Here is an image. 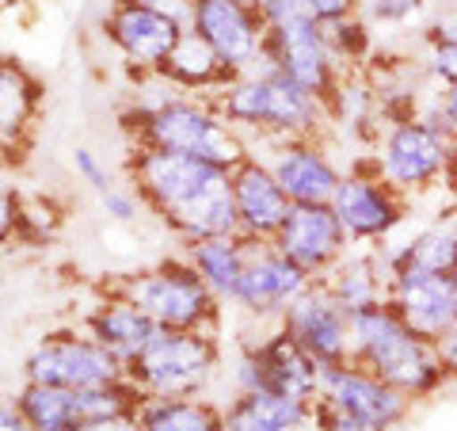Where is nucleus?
Segmentation results:
<instances>
[{"label":"nucleus","mask_w":457,"mask_h":431,"mask_svg":"<svg viewBox=\"0 0 457 431\" xmlns=\"http://www.w3.org/2000/svg\"><path fill=\"white\" fill-rule=\"evenodd\" d=\"M218 370V340L213 333H179L156 328L141 355L126 367V382L141 397H198Z\"/></svg>","instance_id":"obj_6"},{"label":"nucleus","mask_w":457,"mask_h":431,"mask_svg":"<svg viewBox=\"0 0 457 431\" xmlns=\"http://www.w3.org/2000/svg\"><path fill=\"white\" fill-rule=\"evenodd\" d=\"M99 199H104L107 218H114V222H134V218H137V199H141V195L126 191V188H111V191H104Z\"/></svg>","instance_id":"obj_36"},{"label":"nucleus","mask_w":457,"mask_h":431,"mask_svg":"<svg viewBox=\"0 0 457 431\" xmlns=\"http://www.w3.org/2000/svg\"><path fill=\"white\" fill-rule=\"evenodd\" d=\"M130 4H141L156 12V16L176 20L179 27H191V16H195V0H130Z\"/></svg>","instance_id":"obj_37"},{"label":"nucleus","mask_w":457,"mask_h":431,"mask_svg":"<svg viewBox=\"0 0 457 431\" xmlns=\"http://www.w3.org/2000/svg\"><path fill=\"white\" fill-rule=\"evenodd\" d=\"M187 264L203 275L221 301H233L245 279V264H248V237L228 233V237H203V241H187Z\"/></svg>","instance_id":"obj_25"},{"label":"nucleus","mask_w":457,"mask_h":431,"mask_svg":"<svg viewBox=\"0 0 457 431\" xmlns=\"http://www.w3.org/2000/svg\"><path fill=\"white\" fill-rule=\"evenodd\" d=\"M450 188V195L457 199V149H453V161H450V168H446V180H442Z\"/></svg>","instance_id":"obj_43"},{"label":"nucleus","mask_w":457,"mask_h":431,"mask_svg":"<svg viewBox=\"0 0 457 431\" xmlns=\"http://www.w3.org/2000/svg\"><path fill=\"white\" fill-rule=\"evenodd\" d=\"M423 73L435 84H457V42H450V46H427Z\"/></svg>","instance_id":"obj_32"},{"label":"nucleus","mask_w":457,"mask_h":431,"mask_svg":"<svg viewBox=\"0 0 457 431\" xmlns=\"http://www.w3.org/2000/svg\"><path fill=\"white\" fill-rule=\"evenodd\" d=\"M130 168L141 203L176 229L183 241L240 233L233 180H228L225 168L145 146L137 149Z\"/></svg>","instance_id":"obj_1"},{"label":"nucleus","mask_w":457,"mask_h":431,"mask_svg":"<svg viewBox=\"0 0 457 431\" xmlns=\"http://www.w3.org/2000/svg\"><path fill=\"white\" fill-rule=\"evenodd\" d=\"M359 4L362 0H309V12H312V20H320V23H336V20L359 16Z\"/></svg>","instance_id":"obj_38"},{"label":"nucleus","mask_w":457,"mask_h":431,"mask_svg":"<svg viewBox=\"0 0 457 431\" xmlns=\"http://www.w3.org/2000/svg\"><path fill=\"white\" fill-rule=\"evenodd\" d=\"M320 375H324V367L317 359L286 333L282 325H275V333L245 348V355L237 359L233 385H237V393L270 390V393L305 401V405H317Z\"/></svg>","instance_id":"obj_10"},{"label":"nucleus","mask_w":457,"mask_h":431,"mask_svg":"<svg viewBox=\"0 0 457 431\" xmlns=\"http://www.w3.org/2000/svg\"><path fill=\"white\" fill-rule=\"evenodd\" d=\"M27 382L65 385V390H104V385L126 382V363L92 336L62 333L46 336L27 355Z\"/></svg>","instance_id":"obj_11"},{"label":"nucleus","mask_w":457,"mask_h":431,"mask_svg":"<svg viewBox=\"0 0 457 431\" xmlns=\"http://www.w3.org/2000/svg\"><path fill=\"white\" fill-rule=\"evenodd\" d=\"M122 298L145 313L156 328H179V333H213L221 298L203 283V275L187 260H171L161 267L137 271L122 283Z\"/></svg>","instance_id":"obj_7"},{"label":"nucleus","mask_w":457,"mask_h":431,"mask_svg":"<svg viewBox=\"0 0 457 431\" xmlns=\"http://www.w3.org/2000/svg\"><path fill=\"white\" fill-rule=\"evenodd\" d=\"M351 359L366 367L370 375H378L381 382H389L408 401L435 397L450 382L446 367L438 359V348L420 333H411L396 317L389 301L370 306L351 317Z\"/></svg>","instance_id":"obj_2"},{"label":"nucleus","mask_w":457,"mask_h":431,"mask_svg":"<svg viewBox=\"0 0 457 431\" xmlns=\"http://www.w3.org/2000/svg\"><path fill=\"white\" fill-rule=\"evenodd\" d=\"M435 348H438V359H442V367H446V375L457 378V325L435 343Z\"/></svg>","instance_id":"obj_41"},{"label":"nucleus","mask_w":457,"mask_h":431,"mask_svg":"<svg viewBox=\"0 0 457 431\" xmlns=\"http://www.w3.org/2000/svg\"><path fill=\"white\" fill-rule=\"evenodd\" d=\"M153 333H156V325L122 294L107 298L104 306H96L88 313V336L104 343L111 355H119L126 367L141 355V348L153 340Z\"/></svg>","instance_id":"obj_24"},{"label":"nucleus","mask_w":457,"mask_h":431,"mask_svg":"<svg viewBox=\"0 0 457 431\" xmlns=\"http://www.w3.org/2000/svg\"><path fill=\"white\" fill-rule=\"evenodd\" d=\"M453 149H457V141L446 131H438V126L423 123V119H396L389 131L381 134L370 168H374L389 188H396L408 199V195L427 191L446 180Z\"/></svg>","instance_id":"obj_8"},{"label":"nucleus","mask_w":457,"mask_h":431,"mask_svg":"<svg viewBox=\"0 0 457 431\" xmlns=\"http://www.w3.org/2000/svg\"><path fill=\"white\" fill-rule=\"evenodd\" d=\"M260 8V16L267 20V27H278V23H290L297 16H312L309 12V0H252Z\"/></svg>","instance_id":"obj_34"},{"label":"nucleus","mask_w":457,"mask_h":431,"mask_svg":"<svg viewBox=\"0 0 457 431\" xmlns=\"http://www.w3.org/2000/svg\"><path fill=\"white\" fill-rule=\"evenodd\" d=\"M324 35H328V46H332L339 65L359 62V57L366 54V46H370V27H366L362 16H347V20L324 23Z\"/></svg>","instance_id":"obj_30"},{"label":"nucleus","mask_w":457,"mask_h":431,"mask_svg":"<svg viewBox=\"0 0 457 431\" xmlns=\"http://www.w3.org/2000/svg\"><path fill=\"white\" fill-rule=\"evenodd\" d=\"M20 222H23V210H20V203H16V195H12L8 183H0V244H4L12 233H16Z\"/></svg>","instance_id":"obj_39"},{"label":"nucleus","mask_w":457,"mask_h":431,"mask_svg":"<svg viewBox=\"0 0 457 431\" xmlns=\"http://www.w3.org/2000/svg\"><path fill=\"white\" fill-rule=\"evenodd\" d=\"M141 397L130 382L104 385V390H65V385H35L27 382L12 405L20 409L23 424L31 431H80L92 420L137 412Z\"/></svg>","instance_id":"obj_9"},{"label":"nucleus","mask_w":457,"mask_h":431,"mask_svg":"<svg viewBox=\"0 0 457 431\" xmlns=\"http://www.w3.org/2000/svg\"><path fill=\"white\" fill-rule=\"evenodd\" d=\"M385 264H389V275L393 267H420V271H431V275H457V233L450 229L446 218H438L431 225H423L416 237L400 249H385Z\"/></svg>","instance_id":"obj_28"},{"label":"nucleus","mask_w":457,"mask_h":431,"mask_svg":"<svg viewBox=\"0 0 457 431\" xmlns=\"http://www.w3.org/2000/svg\"><path fill=\"white\" fill-rule=\"evenodd\" d=\"M134 131L145 149L183 153L225 172H233L240 161L252 156L245 134L206 99H161L156 107L137 111Z\"/></svg>","instance_id":"obj_4"},{"label":"nucleus","mask_w":457,"mask_h":431,"mask_svg":"<svg viewBox=\"0 0 457 431\" xmlns=\"http://www.w3.org/2000/svg\"><path fill=\"white\" fill-rule=\"evenodd\" d=\"M317 283L302 271L294 260L275 249V241H248V264H245V279H240V291H237V306L252 313L260 321H282V313L302 298L309 286Z\"/></svg>","instance_id":"obj_15"},{"label":"nucleus","mask_w":457,"mask_h":431,"mask_svg":"<svg viewBox=\"0 0 457 431\" xmlns=\"http://www.w3.org/2000/svg\"><path fill=\"white\" fill-rule=\"evenodd\" d=\"M332 210L351 244H381L404 222L408 199L396 188H389L370 165H359L343 172L339 188L332 195Z\"/></svg>","instance_id":"obj_14"},{"label":"nucleus","mask_w":457,"mask_h":431,"mask_svg":"<svg viewBox=\"0 0 457 431\" xmlns=\"http://www.w3.org/2000/svg\"><path fill=\"white\" fill-rule=\"evenodd\" d=\"M137 420L141 431H225V409L203 397H145Z\"/></svg>","instance_id":"obj_27"},{"label":"nucleus","mask_w":457,"mask_h":431,"mask_svg":"<svg viewBox=\"0 0 457 431\" xmlns=\"http://www.w3.org/2000/svg\"><path fill=\"white\" fill-rule=\"evenodd\" d=\"M73 165H77V172H80V180L88 183V188H96L99 195L114 188V183H111V172L99 165V156H96L92 149H84V146H80V149L73 153Z\"/></svg>","instance_id":"obj_35"},{"label":"nucleus","mask_w":457,"mask_h":431,"mask_svg":"<svg viewBox=\"0 0 457 431\" xmlns=\"http://www.w3.org/2000/svg\"><path fill=\"white\" fill-rule=\"evenodd\" d=\"M260 161L275 172L278 188L286 191L290 203H309V207H332V195L339 188L343 172L332 165L317 138H297V141H278L270 146V156Z\"/></svg>","instance_id":"obj_19"},{"label":"nucleus","mask_w":457,"mask_h":431,"mask_svg":"<svg viewBox=\"0 0 457 431\" xmlns=\"http://www.w3.org/2000/svg\"><path fill=\"white\" fill-rule=\"evenodd\" d=\"M446 222H450V229H453V233H457V207L446 214Z\"/></svg>","instance_id":"obj_44"},{"label":"nucleus","mask_w":457,"mask_h":431,"mask_svg":"<svg viewBox=\"0 0 457 431\" xmlns=\"http://www.w3.org/2000/svg\"><path fill=\"white\" fill-rule=\"evenodd\" d=\"M416 119L438 126V131H446L453 141H457V84H438L435 96H427Z\"/></svg>","instance_id":"obj_31"},{"label":"nucleus","mask_w":457,"mask_h":431,"mask_svg":"<svg viewBox=\"0 0 457 431\" xmlns=\"http://www.w3.org/2000/svg\"><path fill=\"white\" fill-rule=\"evenodd\" d=\"M80 431H141L137 412H122V416H107V420H92Z\"/></svg>","instance_id":"obj_40"},{"label":"nucleus","mask_w":457,"mask_h":431,"mask_svg":"<svg viewBox=\"0 0 457 431\" xmlns=\"http://www.w3.org/2000/svg\"><path fill=\"white\" fill-rule=\"evenodd\" d=\"M0 431H31L23 424V416H20V409L12 405V401H0Z\"/></svg>","instance_id":"obj_42"},{"label":"nucleus","mask_w":457,"mask_h":431,"mask_svg":"<svg viewBox=\"0 0 457 431\" xmlns=\"http://www.w3.org/2000/svg\"><path fill=\"white\" fill-rule=\"evenodd\" d=\"M385 301L396 309L411 333L438 343L457 325V279L453 275H431L420 267H393L389 294Z\"/></svg>","instance_id":"obj_16"},{"label":"nucleus","mask_w":457,"mask_h":431,"mask_svg":"<svg viewBox=\"0 0 457 431\" xmlns=\"http://www.w3.org/2000/svg\"><path fill=\"white\" fill-rule=\"evenodd\" d=\"M275 249L302 271H309L312 279H324L328 271L351 252V237L343 233L332 207L294 203L278 229V237H275Z\"/></svg>","instance_id":"obj_17"},{"label":"nucleus","mask_w":457,"mask_h":431,"mask_svg":"<svg viewBox=\"0 0 457 431\" xmlns=\"http://www.w3.org/2000/svg\"><path fill=\"white\" fill-rule=\"evenodd\" d=\"M263 65H275L297 89H305L309 96H317L332 107V96L339 89V62H336L332 46H328L320 20L297 16L290 23L270 27Z\"/></svg>","instance_id":"obj_12"},{"label":"nucleus","mask_w":457,"mask_h":431,"mask_svg":"<svg viewBox=\"0 0 457 431\" xmlns=\"http://www.w3.org/2000/svg\"><path fill=\"white\" fill-rule=\"evenodd\" d=\"M362 12L370 20H378V23H404L411 20L420 8H427V0H362Z\"/></svg>","instance_id":"obj_33"},{"label":"nucleus","mask_w":457,"mask_h":431,"mask_svg":"<svg viewBox=\"0 0 457 431\" xmlns=\"http://www.w3.org/2000/svg\"><path fill=\"white\" fill-rule=\"evenodd\" d=\"M38 111V84L16 62H0V149H16Z\"/></svg>","instance_id":"obj_29"},{"label":"nucleus","mask_w":457,"mask_h":431,"mask_svg":"<svg viewBox=\"0 0 457 431\" xmlns=\"http://www.w3.org/2000/svg\"><path fill=\"white\" fill-rule=\"evenodd\" d=\"M161 73H164L168 80L183 84V89H225L228 80H237V77L225 69L221 57L213 54L210 42L198 35V31H191V27H183L176 50L168 54V62H164Z\"/></svg>","instance_id":"obj_26"},{"label":"nucleus","mask_w":457,"mask_h":431,"mask_svg":"<svg viewBox=\"0 0 457 431\" xmlns=\"http://www.w3.org/2000/svg\"><path fill=\"white\" fill-rule=\"evenodd\" d=\"M191 31L210 42L233 77L255 73L267 57L270 27L252 0H195Z\"/></svg>","instance_id":"obj_13"},{"label":"nucleus","mask_w":457,"mask_h":431,"mask_svg":"<svg viewBox=\"0 0 457 431\" xmlns=\"http://www.w3.org/2000/svg\"><path fill=\"white\" fill-rule=\"evenodd\" d=\"M213 107H218L240 134L260 131L270 146L297 141V138H317L324 114H328L324 99L297 89L275 65H260L255 73L228 80Z\"/></svg>","instance_id":"obj_3"},{"label":"nucleus","mask_w":457,"mask_h":431,"mask_svg":"<svg viewBox=\"0 0 457 431\" xmlns=\"http://www.w3.org/2000/svg\"><path fill=\"white\" fill-rule=\"evenodd\" d=\"M453 279H457V275H453Z\"/></svg>","instance_id":"obj_46"},{"label":"nucleus","mask_w":457,"mask_h":431,"mask_svg":"<svg viewBox=\"0 0 457 431\" xmlns=\"http://www.w3.org/2000/svg\"><path fill=\"white\" fill-rule=\"evenodd\" d=\"M320 367H339L351 359V317L317 279L309 291L282 313L278 321Z\"/></svg>","instance_id":"obj_18"},{"label":"nucleus","mask_w":457,"mask_h":431,"mask_svg":"<svg viewBox=\"0 0 457 431\" xmlns=\"http://www.w3.org/2000/svg\"><path fill=\"white\" fill-rule=\"evenodd\" d=\"M320 283L332 291L343 313L354 317V313L385 301V294H389V264H385L381 252H347Z\"/></svg>","instance_id":"obj_22"},{"label":"nucleus","mask_w":457,"mask_h":431,"mask_svg":"<svg viewBox=\"0 0 457 431\" xmlns=\"http://www.w3.org/2000/svg\"><path fill=\"white\" fill-rule=\"evenodd\" d=\"M408 412L411 401L404 393L347 359L339 367H324L312 424L328 431H393L408 420Z\"/></svg>","instance_id":"obj_5"},{"label":"nucleus","mask_w":457,"mask_h":431,"mask_svg":"<svg viewBox=\"0 0 457 431\" xmlns=\"http://www.w3.org/2000/svg\"><path fill=\"white\" fill-rule=\"evenodd\" d=\"M107 38L119 46V54L137 69H156L161 73L168 54L176 50V42L183 35V27L168 16H156V12L130 4V0H119L107 16Z\"/></svg>","instance_id":"obj_21"},{"label":"nucleus","mask_w":457,"mask_h":431,"mask_svg":"<svg viewBox=\"0 0 457 431\" xmlns=\"http://www.w3.org/2000/svg\"><path fill=\"white\" fill-rule=\"evenodd\" d=\"M317 431H328V427H317Z\"/></svg>","instance_id":"obj_45"},{"label":"nucleus","mask_w":457,"mask_h":431,"mask_svg":"<svg viewBox=\"0 0 457 431\" xmlns=\"http://www.w3.org/2000/svg\"><path fill=\"white\" fill-rule=\"evenodd\" d=\"M312 424V405L270 390L237 393L225 405V431H305Z\"/></svg>","instance_id":"obj_23"},{"label":"nucleus","mask_w":457,"mask_h":431,"mask_svg":"<svg viewBox=\"0 0 457 431\" xmlns=\"http://www.w3.org/2000/svg\"><path fill=\"white\" fill-rule=\"evenodd\" d=\"M233 203H237V218H240V237L248 241H275L278 229L290 214V199L278 188L275 172H270L260 156L240 161L233 172Z\"/></svg>","instance_id":"obj_20"}]
</instances>
